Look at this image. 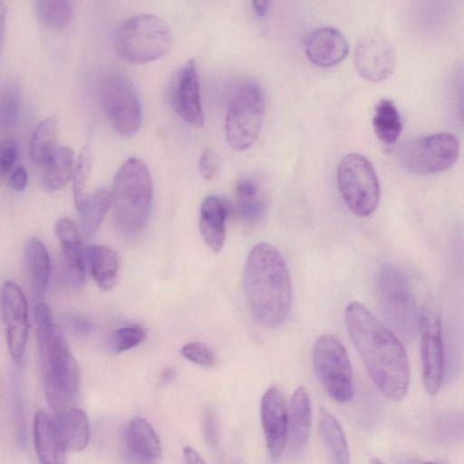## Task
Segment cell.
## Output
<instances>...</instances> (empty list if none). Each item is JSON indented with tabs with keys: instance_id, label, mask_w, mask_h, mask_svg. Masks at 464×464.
Listing matches in <instances>:
<instances>
[{
	"instance_id": "1",
	"label": "cell",
	"mask_w": 464,
	"mask_h": 464,
	"mask_svg": "<svg viewBox=\"0 0 464 464\" xmlns=\"http://www.w3.org/2000/svg\"><path fill=\"white\" fill-rule=\"evenodd\" d=\"M344 324L376 387L392 401L402 400L410 384V365L398 337L357 301L347 304Z\"/></svg>"
},
{
	"instance_id": "2",
	"label": "cell",
	"mask_w": 464,
	"mask_h": 464,
	"mask_svg": "<svg viewBox=\"0 0 464 464\" xmlns=\"http://www.w3.org/2000/svg\"><path fill=\"white\" fill-rule=\"evenodd\" d=\"M244 288L255 320L275 329L287 319L292 304V283L279 250L266 242L256 244L244 267Z\"/></svg>"
},
{
	"instance_id": "3",
	"label": "cell",
	"mask_w": 464,
	"mask_h": 464,
	"mask_svg": "<svg viewBox=\"0 0 464 464\" xmlns=\"http://www.w3.org/2000/svg\"><path fill=\"white\" fill-rule=\"evenodd\" d=\"M34 320L44 392L58 415L72 407L80 388V370L44 303L35 307Z\"/></svg>"
},
{
	"instance_id": "4",
	"label": "cell",
	"mask_w": 464,
	"mask_h": 464,
	"mask_svg": "<svg viewBox=\"0 0 464 464\" xmlns=\"http://www.w3.org/2000/svg\"><path fill=\"white\" fill-rule=\"evenodd\" d=\"M114 222L125 236H135L146 226L150 216L153 184L145 163L127 159L119 168L111 190Z\"/></svg>"
},
{
	"instance_id": "5",
	"label": "cell",
	"mask_w": 464,
	"mask_h": 464,
	"mask_svg": "<svg viewBox=\"0 0 464 464\" xmlns=\"http://www.w3.org/2000/svg\"><path fill=\"white\" fill-rule=\"evenodd\" d=\"M173 45L169 26L153 14H138L125 20L114 34L117 54L131 63H146L164 56Z\"/></svg>"
},
{
	"instance_id": "6",
	"label": "cell",
	"mask_w": 464,
	"mask_h": 464,
	"mask_svg": "<svg viewBox=\"0 0 464 464\" xmlns=\"http://www.w3.org/2000/svg\"><path fill=\"white\" fill-rule=\"evenodd\" d=\"M377 285L381 310L392 332L402 340H411L419 331L420 313L411 282L400 268L385 264Z\"/></svg>"
},
{
	"instance_id": "7",
	"label": "cell",
	"mask_w": 464,
	"mask_h": 464,
	"mask_svg": "<svg viewBox=\"0 0 464 464\" xmlns=\"http://www.w3.org/2000/svg\"><path fill=\"white\" fill-rule=\"evenodd\" d=\"M266 112V95L255 80L243 82L234 92L225 118V135L228 145L242 151L258 138Z\"/></svg>"
},
{
	"instance_id": "8",
	"label": "cell",
	"mask_w": 464,
	"mask_h": 464,
	"mask_svg": "<svg viewBox=\"0 0 464 464\" xmlns=\"http://www.w3.org/2000/svg\"><path fill=\"white\" fill-rule=\"evenodd\" d=\"M340 194L349 209L359 217L372 214L380 200V184L372 163L362 155L343 157L337 168Z\"/></svg>"
},
{
	"instance_id": "9",
	"label": "cell",
	"mask_w": 464,
	"mask_h": 464,
	"mask_svg": "<svg viewBox=\"0 0 464 464\" xmlns=\"http://www.w3.org/2000/svg\"><path fill=\"white\" fill-rule=\"evenodd\" d=\"M315 373L332 399L346 403L353 397V369L343 343L333 334L320 335L313 346Z\"/></svg>"
},
{
	"instance_id": "10",
	"label": "cell",
	"mask_w": 464,
	"mask_h": 464,
	"mask_svg": "<svg viewBox=\"0 0 464 464\" xmlns=\"http://www.w3.org/2000/svg\"><path fill=\"white\" fill-rule=\"evenodd\" d=\"M101 103L114 130L129 138L136 134L142 121V111L135 89L125 73L111 71L101 83Z\"/></svg>"
},
{
	"instance_id": "11",
	"label": "cell",
	"mask_w": 464,
	"mask_h": 464,
	"mask_svg": "<svg viewBox=\"0 0 464 464\" xmlns=\"http://www.w3.org/2000/svg\"><path fill=\"white\" fill-rule=\"evenodd\" d=\"M459 155V142L450 132L421 137L410 143L402 160L406 168L417 174H436L449 169Z\"/></svg>"
},
{
	"instance_id": "12",
	"label": "cell",
	"mask_w": 464,
	"mask_h": 464,
	"mask_svg": "<svg viewBox=\"0 0 464 464\" xmlns=\"http://www.w3.org/2000/svg\"><path fill=\"white\" fill-rule=\"evenodd\" d=\"M419 331L422 382L426 392L434 396L443 380L444 355L440 315L433 304L429 303L422 308Z\"/></svg>"
},
{
	"instance_id": "13",
	"label": "cell",
	"mask_w": 464,
	"mask_h": 464,
	"mask_svg": "<svg viewBox=\"0 0 464 464\" xmlns=\"http://www.w3.org/2000/svg\"><path fill=\"white\" fill-rule=\"evenodd\" d=\"M1 312L10 356L20 364L28 335V306L24 292L12 281L5 282L2 286Z\"/></svg>"
},
{
	"instance_id": "14",
	"label": "cell",
	"mask_w": 464,
	"mask_h": 464,
	"mask_svg": "<svg viewBox=\"0 0 464 464\" xmlns=\"http://www.w3.org/2000/svg\"><path fill=\"white\" fill-rule=\"evenodd\" d=\"M353 62L356 71L368 82H378L387 79L396 63L394 48L380 31L372 30L358 41Z\"/></svg>"
},
{
	"instance_id": "15",
	"label": "cell",
	"mask_w": 464,
	"mask_h": 464,
	"mask_svg": "<svg viewBox=\"0 0 464 464\" xmlns=\"http://www.w3.org/2000/svg\"><path fill=\"white\" fill-rule=\"evenodd\" d=\"M261 422L266 448L273 460L282 456L287 441V405L280 390L275 386L264 393L260 407Z\"/></svg>"
},
{
	"instance_id": "16",
	"label": "cell",
	"mask_w": 464,
	"mask_h": 464,
	"mask_svg": "<svg viewBox=\"0 0 464 464\" xmlns=\"http://www.w3.org/2000/svg\"><path fill=\"white\" fill-rule=\"evenodd\" d=\"M172 101L177 113L184 121L197 128L203 126L200 84L194 60H189L181 68L175 83Z\"/></svg>"
},
{
	"instance_id": "17",
	"label": "cell",
	"mask_w": 464,
	"mask_h": 464,
	"mask_svg": "<svg viewBox=\"0 0 464 464\" xmlns=\"http://www.w3.org/2000/svg\"><path fill=\"white\" fill-rule=\"evenodd\" d=\"M123 450L130 464H157L161 457L160 440L141 417L130 420L123 434Z\"/></svg>"
},
{
	"instance_id": "18",
	"label": "cell",
	"mask_w": 464,
	"mask_h": 464,
	"mask_svg": "<svg viewBox=\"0 0 464 464\" xmlns=\"http://www.w3.org/2000/svg\"><path fill=\"white\" fill-rule=\"evenodd\" d=\"M304 52L311 63L329 68L340 63L349 52V45L343 34L334 27H319L306 37Z\"/></svg>"
},
{
	"instance_id": "19",
	"label": "cell",
	"mask_w": 464,
	"mask_h": 464,
	"mask_svg": "<svg viewBox=\"0 0 464 464\" xmlns=\"http://www.w3.org/2000/svg\"><path fill=\"white\" fill-rule=\"evenodd\" d=\"M229 213L227 201L218 196L204 198L199 210V231L204 242L219 252L226 241V220Z\"/></svg>"
},
{
	"instance_id": "20",
	"label": "cell",
	"mask_w": 464,
	"mask_h": 464,
	"mask_svg": "<svg viewBox=\"0 0 464 464\" xmlns=\"http://www.w3.org/2000/svg\"><path fill=\"white\" fill-rule=\"evenodd\" d=\"M34 438L40 464H66V450L59 436L55 420L44 410L35 413Z\"/></svg>"
},
{
	"instance_id": "21",
	"label": "cell",
	"mask_w": 464,
	"mask_h": 464,
	"mask_svg": "<svg viewBox=\"0 0 464 464\" xmlns=\"http://www.w3.org/2000/svg\"><path fill=\"white\" fill-rule=\"evenodd\" d=\"M236 209L239 218L247 225H255L266 213L268 199L261 183L250 176L241 177L235 187Z\"/></svg>"
},
{
	"instance_id": "22",
	"label": "cell",
	"mask_w": 464,
	"mask_h": 464,
	"mask_svg": "<svg viewBox=\"0 0 464 464\" xmlns=\"http://www.w3.org/2000/svg\"><path fill=\"white\" fill-rule=\"evenodd\" d=\"M311 401L307 390L299 386L294 392L287 408L288 432L291 448L298 452L308 441L311 429Z\"/></svg>"
},
{
	"instance_id": "23",
	"label": "cell",
	"mask_w": 464,
	"mask_h": 464,
	"mask_svg": "<svg viewBox=\"0 0 464 464\" xmlns=\"http://www.w3.org/2000/svg\"><path fill=\"white\" fill-rule=\"evenodd\" d=\"M54 420L66 450L80 451L86 448L90 440V425L82 410L72 406L56 415Z\"/></svg>"
},
{
	"instance_id": "24",
	"label": "cell",
	"mask_w": 464,
	"mask_h": 464,
	"mask_svg": "<svg viewBox=\"0 0 464 464\" xmlns=\"http://www.w3.org/2000/svg\"><path fill=\"white\" fill-rule=\"evenodd\" d=\"M92 276L103 291L114 287L118 280L119 256L117 252L104 245H92L85 252Z\"/></svg>"
},
{
	"instance_id": "25",
	"label": "cell",
	"mask_w": 464,
	"mask_h": 464,
	"mask_svg": "<svg viewBox=\"0 0 464 464\" xmlns=\"http://www.w3.org/2000/svg\"><path fill=\"white\" fill-rule=\"evenodd\" d=\"M74 165L73 151L67 146L58 145L40 167L44 188L51 191L63 188L72 177Z\"/></svg>"
},
{
	"instance_id": "26",
	"label": "cell",
	"mask_w": 464,
	"mask_h": 464,
	"mask_svg": "<svg viewBox=\"0 0 464 464\" xmlns=\"http://www.w3.org/2000/svg\"><path fill=\"white\" fill-rule=\"evenodd\" d=\"M54 232L63 249V262L78 273H85V253L78 228L68 218H61L54 224Z\"/></svg>"
},
{
	"instance_id": "27",
	"label": "cell",
	"mask_w": 464,
	"mask_h": 464,
	"mask_svg": "<svg viewBox=\"0 0 464 464\" xmlns=\"http://www.w3.org/2000/svg\"><path fill=\"white\" fill-rule=\"evenodd\" d=\"M318 427L331 453L333 463L350 464L347 440L336 418L328 411L322 409L319 414Z\"/></svg>"
},
{
	"instance_id": "28",
	"label": "cell",
	"mask_w": 464,
	"mask_h": 464,
	"mask_svg": "<svg viewBox=\"0 0 464 464\" xmlns=\"http://www.w3.org/2000/svg\"><path fill=\"white\" fill-rule=\"evenodd\" d=\"M372 127L376 137L384 144L392 145L399 139L402 122L400 112L389 99L381 100L375 106Z\"/></svg>"
},
{
	"instance_id": "29",
	"label": "cell",
	"mask_w": 464,
	"mask_h": 464,
	"mask_svg": "<svg viewBox=\"0 0 464 464\" xmlns=\"http://www.w3.org/2000/svg\"><path fill=\"white\" fill-rule=\"evenodd\" d=\"M25 258L34 287L42 294L49 284L51 261L44 244L38 237H32L27 240Z\"/></svg>"
},
{
	"instance_id": "30",
	"label": "cell",
	"mask_w": 464,
	"mask_h": 464,
	"mask_svg": "<svg viewBox=\"0 0 464 464\" xmlns=\"http://www.w3.org/2000/svg\"><path fill=\"white\" fill-rule=\"evenodd\" d=\"M111 205V190L104 187L95 189L87 198L85 197L79 211L82 230L86 237H90L96 233Z\"/></svg>"
},
{
	"instance_id": "31",
	"label": "cell",
	"mask_w": 464,
	"mask_h": 464,
	"mask_svg": "<svg viewBox=\"0 0 464 464\" xmlns=\"http://www.w3.org/2000/svg\"><path fill=\"white\" fill-rule=\"evenodd\" d=\"M58 130L55 116L43 120L34 130L30 141V156L36 165L41 167L58 146Z\"/></svg>"
},
{
	"instance_id": "32",
	"label": "cell",
	"mask_w": 464,
	"mask_h": 464,
	"mask_svg": "<svg viewBox=\"0 0 464 464\" xmlns=\"http://www.w3.org/2000/svg\"><path fill=\"white\" fill-rule=\"evenodd\" d=\"M21 110V91L14 83L0 86V130L11 128Z\"/></svg>"
},
{
	"instance_id": "33",
	"label": "cell",
	"mask_w": 464,
	"mask_h": 464,
	"mask_svg": "<svg viewBox=\"0 0 464 464\" xmlns=\"http://www.w3.org/2000/svg\"><path fill=\"white\" fill-rule=\"evenodd\" d=\"M35 6L42 21L50 27L64 26L72 16V5L64 0H40Z\"/></svg>"
},
{
	"instance_id": "34",
	"label": "cell",
	"mask_w": 464,
	"mask_h": 464,
	"mask_svg": "<svg viewBox=\"0 0 464 464\" xmlns=\"http://www.w3.org/2000/svg\"><path fill=\"white\" fill-rule=\"evenodd\" d=\"M92 166V153L90 146H84L73 169V196L75 206L80 209L85 198V188Z\"/></svg>"
},
{
	"instance_id": "35",
	"label": "cell",
	"mask_w": 464,
	"mask_h": 464,
	"mask_svg": "<svg viewBox=\"0 0 464 464\" xmlns=\"http://www.w3.org/2000/svg\"><path fill=\"white\" fill-rule=\"evenodd\" d=\"M146 335V330L138 324L117 329L112 335L113 349L117 353L130 350L141 343Z\"/></svg>"
},
{
	"instance_id": "36",
	"label": "cell",
	"mask_w": 464,
	"mask_h": 464,
	"mask_svg": "<svg viewBox=\"0 0 464 464\" xmlns=\"http://www.w3.org/2000/svg\"><path fill=\"white\" fill-rule=\"evenodd\" d=\"M181 354L196 364L212 366L215 363L213 351L206 344L198 342H190L184 344L181 348Z\"/></svg>"
},
{
	"instance_id": "37",
	"label": "cell",
	"mask_w": 464,
	"mask_h": 464,
	"mask_svg": "<svg viewBox=\"0 0 464 464\" xmlns=\"http://www.w3.org/2000/svg\"><path fill=\"white\" fill-rule=\"evenodd\" d=\"M198 171L207 180L214 179L220 170V159L211 149L206 148L198 160Z\"/></svg>"
},
{
	"instance_id": "38",
	"label": "cell",
	"mask_w": 464,
	"mask_h": 464,
	"mask_svg": "<svg viewBox=\"0 0 464 464\" xmlns=\"http://www.w3.org/2000/svg\"><path fill=\"white\" fill-rule=\"evenodd\" d=\"M17 157V144L13 139H5L0 142V185Z\"/></svg>"
},
{
	"instance_id": "39",
	"label": "cell",
	"mask_w": 464,
	"mask_h": 464,
	"mask_svg": "<svg viewBox=\"0 0 464 464\" xmlns=\"http://www.w3.org/2000/svg\"><path fill=\"white\" fill-rule=\"evenodd\" d=\"M21 393L18 387H14V429L17 441L22 446L25 444L26 433L24 420L23 416V407L21 401Z\"/></svg>"
},
{
	"instance_id": "40",
	"label": "cell",
	"mask_w": 464,
	"mask_h": 464,
	"mask_svg": "<svg viewBox=\"0 0 464 464\" xmlns=\"http://www.w3.org/2000/svg\"><path fill=\"white\" fill-rule=\"evenodd\" d=\"M67 327L74 334L86 335L92 331V324L83 316L79 314H68L64 319Z\"/></svg>"
},
{
	"instance_id": "41",
	"label": "cell",
	"mask_w": 464,
	"mask_h": 464,
	"mask_svg": "<svg viewBox=\"0 0 464 464\" xmlns=\"http://www.w3.org/2000/svg\"><path fill=\"white\" fill-rule=\"evenodd\" d=\"M28 176L24 167L16 168L10 176V185L15 191L23 190L27 185Z\"/></svg>"
},
{
	"instance_id": "42",
	"label": "cell",
	"mask_w": 464,
	"mask_h": 464,
	"mask_svg": "<svg viewBox=\"0 0 464 464\" xmlns=\"http://www.w3.org/2000/svg\"><path fill=\"white\" fill-rule=\"evenodd\" d=\"M204 434L206 436V440L214 444L216 442V428L215 421L212 414L210 412H207L204 418Z\"/></svg>"
},
{
	"instance_id": "43",
	"label": "cell",
	"mask_w": 464,
	"mask_h": 464,
	"mask_svg": "<svg viewBox=\"0 0 464 464\" xmlns=\"http://www.w3.org/2000/svg\"><path fill=\"white\" fill-rule=\"evenodd\" d=\"M183 453L186 464H207L200 454L191 447H185Z\"/></svg>"
},
{
	"instance_id": "44",
	"label": "cell",
	"mask_w": 464,
	"mask_h": 464,
	"mask_svg": "<svg viewBox=\"0 0 464 464\" xmlns=\"http://www.w3.org/2000/svg\"><path fill=\"white\" fill-rule=\"evenodd\" d=\"M252 7L255 14L259 17H264L268 13L272 2L270 1H253Z\"/></svg>"
},
{
	"instance_id": "45",
	"label": "cell",
	"mask_w": 464,
	"mask_h": 464,
	"mask_svg": "<svg viewBox=\"0 0 464 464\" xmlns=\"http://www.w3.org/2000/svg\"><path fill=\"white\" fill-rule=\"evenodd\" d=\"M6 8L4 2L0 1V56L3 49Z\"/></svg>"
},
{
	"instance_id": "46",
	"label": "cell",
	"mask_w": 464,
	"mask_h": 464,
	"mask_svg": "<svg viewBox=\"0 0 464 464\" xmlns=\"http://www.w3.org/2000/svg\"><path fill=\"white\" fill-rule=\"evenodd\" d=\"M175 375L176 372L173 368H167L162 372L160 381L163 383H169L175 378Z\"/></svg>"
},
{
	"instance_id": "47",
	"label": "cell",
	"mask_w": 464,
	"mask_h": 464,
	"mask_svg": "<svg viewBox=\"0 0 464 464\" xmlns=\"http://www.w3.org/2000/svg\"><path fill=\"white\" fill-rule=\"evenodd\" d=\"M370 464H383V463L379 459L372 458V459H371Z\"/></svg>"
},
{
	"instance_id": "48",
	"label": "cell",
	"mask_w": 464,
	"mask_h": 464,
	"mask_svg": "<svg viewBox=\"0 0 464 464\" xmlns=\"http://www.w3.org/2000/svg\"><path fill=\"white\" fill-rule=\"evenodd\" d=\"M423 464H446V463L441 462V461L431 460V461L424 462Z\"/></svg>"
}]
</instances>
